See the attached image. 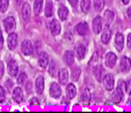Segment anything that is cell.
<instances>
[{"label":"cell","instance_id":"ee69618b","mask_svg":"<svg viewBox=\"0 0 131 113\" xmlns=\"http://www.w3.org/2000/svg\"><path fill=\"white\" fill-rule=\"evenodd\" d=\"M56 1H59V0H56Z\"/></svg>","mask_w":131,"mask_h":113},{"label":"cell","instance_id":"5bb4252c","mask_svg":"<svg viewBox=\"0 0 131 113\" xmlns=\"http://www.w3.org/2000/svg\"><path fill=\"white\" fill-rule=\"evenodd\" d=\"M38 64L40 68H46L49 64V56L46 52H41L39 55Z\"/></svg>","mask_w":131,"mask_h":113},{"label":"cell","instance_id":"1f68e13d","mask_svg":"<svg viewBox=\"0 0 131 113\" xmlns=\"http://www.w3.org/2000/svg\"><path fill=\"white\" fill-rule=\"evenodd\" d=\"M45 15L46 17H50L52 15V3L48 0L45 6Z\"/></svg>","mask_w":131,"mask_h":113},{"label":"cell","instance_id":"30bf717a","mask_svg":"<svg viewBox=\"0 0 131 113\" xmlns=\"http://www.w3.org/2000/svg\"><path fill=\"white\" fill-rule=\"evenodd\" d=\"M59 80L62 84H67L69 81V72L67 68H61L58 72Z\"/></svg>","mask_w":131,"mask_h":113},{"label":"cell","instance_id":"836d02e7","mask_svg":"<svg viewBox=\"0 0 131 113\" xmlns=\"http://www.w3.org/2000/svg\"><path fill=\"white\" fill-rule=\"evenodd\" d=\"M27 80V75L24 73V72H22L19 74V75L18 76V78H17V82L19 84H23Z\"/></svg>","mask_w":131,"mask_h":113},{"label":"cell","instance_id":"7c38bea8","mask_svg":"<svg viewBox=\"0 0 131 113\" xmlns=\"http://www.w3.org/2000/svg\"><path fill=\"white\" fill-rule=\"evenodd\" d=\"M103 22L102 18L100 16H97L93 20V30L96 34H99L102 31Z\"/></svg>","mask_w":131,"mask_h":113},{"label":"cell","instance_id":"3957f363","mask_svg":"<svg viewBox=\"0 0 131 113\" xmlns=\"http://www.w3.org/2000/svg\"><path fill=\"white\" fill-rule=\"evenodd\" d=\"M117 61V56L113 52H109L105 56V64L109 68H113Z\"/></svg>","mask_w":131,"mask_h":113},{"label":"cell","instance_id":"d590c367","mask_svg":"<svg viewBox=\"0 0 131 113\" xmlns=\"http://www.w3.org/2000/svg\"><path fill=\"white\" fill-rule=\"evenodd\" d=\"M117 88H119V90H121V91L125 94V92L126 91V83H125L123 81L119 80V82H118Z\"/></svg>","mask_w":131,"mask_h":113},{"label":"cell","instance_id":"2e32d148","mask_svg":"<svg viewBox=\"0 0 131 113\" xmlns=\"http://www.w3.org/2000/svg\"><path fill=\"white\" fill-rule=\"evenodd\" d=\"M112 36V32L108 26H105L101 34V41L103 44H107Z\"/></svg>","mask_w":131,"mask_h":113},{"label":"cell","instance_id":"d6986e66","mask_svg":"<svg viewBox=\"0 0 131 113\" xmlns=\"http://www.w3.org/2000/svg\"><path fill=\"white\" fill-rule=\"evenodd\" d=\"M13 99L16 103L22 102V101L23 99V90L19 87H17V88H16L13 90Z\"/></svg>","mask_w":131,"mask_h":113},{"label":"cell","instance_id":"d4e9b609","mask_svg":"<svg viewBox=\"0 0 131 113\" xmlns=\"http://www.w3.org/2000/svg\"><path fill=\"white\" fill-rule=\"evenodd\" d=\"M42 6H43V0H36L35 1L33 10H34V13L36 16H39L41 13L42 10Z\"/></svg>","mask_w":131,"mask_h":113},{"label":"cell","instance_id":"4316f807","mask_svg":"<svg viewBox=\"0 0 131 113\" xmlns=\"http://www.w3.org/2000/svg\"><path fill=\"white\" fill-rule=\"evenodd\" d=\"M91 6V0H81L80 8L84 13H87Z\"/></svg>","mask_w":131,"mask_h":113},{"label":"cell","instance_id":"7a4b0ae2","mask_svg":"<svg viewBox=\"0 0 131 113\" xmlns=\"http://www.w3.org/2000/svg\"><path fill=\"white\" fill-rule=\"evenodd\" d=\"M103 84L106 90L110 91L113 89L114 88V77L111 74H105L103 80Z\"/></svg>","mask_w":131,"mask_h":113},{"label":"cell","instance_id":"ffe728a7","mask_svg":"<svg viewBox=\"0 0 131 113\" xmlns=\"http://www.w3.org/2000/svg\"><path fill=\"white\" fill-rule=\"evenodd\" d=\"M123 97H124V93L117 88H116V91L114 92H113V94L111 95L112 101L116 104H119L120 101H122Z\"/></svg>","mask_w":131,"mask_h":113},{"label":"cell","instance_id":"52a82bcc","mask_svg":"<svg viewBox=\"0 0 131 113\" xmlns=\"http://www.w3.org/2000/svg\"><path fill=\"white\" fill-rule=\"evenodd\" d=\"M21 50H22V52L23 53L24 55H26V56L30 55L32 53V50H33V46H32L31 41L29 40H23L22 43Z\"/></svg>","mask_w":131,"mask_h":113},{"label":"cell","instance_id":"44dd1931","mask_svg":"<svg viewBox=\"0 0 131 113\" xmlns=\"http://www.w3.org/2000/svg\"><path fill=\"white\" fill-rule=\"evenodd\" d=\"M44 86H45V82H44V78L42 76H39L36 78V91L37 94L42 95L44 90Z\"/></svg>","mask_w":131,"mask_h":113},{"label":"cell","instance_id":"8fae6325","mask_svg":"<svg viewBox=\"0 0 131 113\" xmlns=\"http://www.w3.org/2000/svg\"><path fill=\"white\" fill-rule=\"evenodd\" d=\"M22 16L25 22H29L31 17V7L27 3H25L22 7Z\"/></svg>","mask_w":131,"mask_h":113},{"label":"cell","instance_id":"484cf974","mask_svg":"<svg viewBox=\"0 0 131 113\" xmlns=\"http://www.w3.org/2000/svg\"><path fill=\"white\" fill-rule=\"evenodd\" d=\"M86 46L83 44H80L78 46L77 49V58L79 60H82L84 58V56L86 55Z\"/></svg>","mask_w":131,"mask_h":113},{"label":"cell","instance_id":"603a6c76","mask_svg":"<svg viewBox=\"0 0 131 113\" xmlns=\"http://www.w3.org/2000/svg\"><path fill=\"white\" fill-rule=\"evenodd\" d=\"M94 73H95V77L98 81H102L104 75H105V70L103 68L102 65H97L96 68L94 69Z\"/></svg>","mask_w":131,"mask_h":113},{"label":"cell","instance_id":"7402d4cb","mask_svg":"<svg viewBox=\"0 0 131 113\" xmlns=\"http://www.w3.org/2000/svg\"><path fill=\"white\" fill-rule=\"evenodd\" d=\"M58 15L60 19V20L62 21H65L67 19L68 15H69V10L65 6H60L59 10H58Z\"/></svg>","mask_w":131,"mask_h":113},{"label":"cell","instance_id":"e0dca14e","mask_svg":"<svg viewBox=\"0 0 131 113\" xmlns=\"http://www.w3.org/2000/svg\"><path fill=\"white\" fill-rule=\"evenodd\" d=\"M50 31L53 36H57L61 32V26L58 20H53L50 23Z\"/></svg>","mask_w":131,"mask_h":113},{"label":"cell","instance_id":"83f0119b","mask_svg":"<svg viewBox=\"0 0 131 113\" xmlns=\"http://www.w3.org/2000/svg\"><path fill=\"white\" fill-rule=\"evenodd\" d=\"M98 61H99V55L97 52H95L92 56V58L90 61V68L94 71V69L96 68V66L98 65Z\"/></svg>","mask_w":131,"mask_h":113},{"label":"cell","instance_id":"f546056e","mask_svg":"<svg viewBox=\"0 0 131 113\" xmlns=\"http://www.w3.org/2000/svg\"><path fill=\"white\" fill-rule=\"evenodd\" d=\"M105 6L104 0H93V7L96 12H101Z\"/></svg>","mask_w":131,"mask_h":113},{"label":"cell","instance_id":"60d3db41","mask_svg":"<svg viewBox=\"0 0 131 113\" xmlns=\"http://www.w3.org/2000/svg\"><path fill=\"white\" fill-rule=\"evenodd\" d=\"M126 15H127L129 20H131V6H129V7L127 9V10H126Z\"/></svg>","mask_w":131,"mask_h":113},{"label":"cell","instance_id":"d6a6232c","mask_svg":"<svg viewBox=\"0 0 131 113\" xmlns=\"http://www.w3.org/2000/svg\"><path fill=\"white\" fill-rule=\"evenodd\" d=\"M9 0H0V12L2 13H5L9 8Z\"/></svg>","mask_w":131,"mask_h":113},{"label":"cell","instance_id":"8d00e7d4","mask_svg":"<svg viewBox=\"0 0 131 113\" xmlns=\"http://www.w3.org/2000/svg\"><path fill=\"white\" fill-rule=\"evenodd\" d=\"M56 64H55L54 61H52L50 65H49V74L52 75V76H54V74L56 73Z\"/></svg>","mask_w":131,"mask_h":113},{"label":"cell","instance_id":"7bdbcfd3","mask_svg":"<svg viewBox=\"0 0 131 113\" xmlns=\"http://www.w3.org/2000/svg\"><path fill=\"white\" fill-rule=\"evenodd\" d=\"M122 1V3L124 4V5H127V4H129V0H121Z\"/></svg>","mask_w":131,"mask_h":113},{"label":"cell","instance_id":"ac0fdd59","mask_svg":"<svg viewBox=\"0 0 131 113\" xmlns=\"http://www.w3.org/2000/svg\"><path fill=\"white\" fill-rule=\"evenodd\" d=\"M63 60L68 66H72L74 64V53L70 50L66 51L63 56Z\"/></svg>","mask_w":131,"mask_h":113},{"label":"cell","instance_id":"9a60e30c","mask_svg":"<svg viewBox=\"0 0 131 113\" xmlns=\"http://www.w3.org/2000/svg\"><path fill=\"white\" fill-rule=\"evenodd\" d=\"M76 31L80 36H85L89 31V26L86 22L79 23L76 26Z\"/></svg>","mask_w":131,"mask_h":113},{"label":"cell","instance_id":"cb8c5ba5","mask_svg":"<svg viewBox=\"0 0 131 113\" xmlns=\"http://www.w3.org/2000/svg\"><path fill=\"white\" fill-rule=\"evenodd\" d=\"M67 96L70 98L73 99L75 98V96L77 95V88L75 87V85L73 84H69L67 87Z\"/></svg>","mask_w":131,"mask_h":113},{"label":"cell","instance_id":"74e56055","mask_svg":"<svg viewBox=\"0 0 131 113\" xmlns=\"http://www.w3.org/2000/svg\"><path fill=\"white\" fill-rule=\"evenodd\" d=\"M4 74V65L2 61H0V79H1Z\"/></svg>","mask_w":131,"mask_h":113},{"label":"cell","instance_id":"e575fe53","mask_svg":"<svg viewBox=\"0 0 131 113\" xmlns=\"http://www.w3.org/2000/svg\"><path fill=\"white\" fill-rule=\"evenodd\" d=\"M6 99V95L5 89L0 86V103H3Z\"/></svg>","mask_w":131,"mask_h":113},{"label":"cell","instance_id":"f35d334b","mask_svg":"<svg viewBox=\"0 0 131 113\" xmlns=\"http://www.w3.org/2000/svg\"><path fill=\"white\" fill-rule=\"evenodd\" d=\"M68 3L73 7H76L78 4V0H68Z\"/></svg>","mask_w":131,"mask_h":113},{"label":"cell","instance_id":"5b68a950","mask_svg":"<svg viewBox=\"0 0 131 113\" xmlns=\"http://www.w3.org/2000/svg\"><path fill=\"white\" fill-rule=\"evenodd\" d=\"M119 68L122 72H128L131 68V60L126 56H122L119 62Z\"/></svg>","mask_w":131,"mask_h":113},{"label":"cell","instance_id":"9c48e42d","mask_svg":"<svg viewBox=\"0 0 131 113\" xmlns=\"http://www.w3.org/2000/svg\"><path fill=\"white\" fill-rule=\"evenodd\" d=\"M62 94L61 88L57 83H52L50 85L49 88V95L53 98H59Z\"/></svg>","mask_w":131,"mask_h":113},{"label":"cell","instance_id":"f1b7e54d","mask_svg":"<svg viewBox=\"0 0 131 113\" xmlns=\"http://www.w3.org/2000/svg\"><path fill=\"white\" fill-rule=\"evenodd\" d=\"M81 74V70L78 67H74L71 70V78L74 81H77L80 78Z\"/></svg>","mask_w":131,"mask_h":113},{"label":"cell","instance_id":"4fadbf2b","mask_svg":"<svg viewBox=\"0 0 131 113\" xmlns=\"http://www.w3.org/2000/svg\"><path fill=\"white\" fill-rule=\"evenodd\" d=\"M8 72L12 77H16L19 72V68L16 61L13 59L10 60L8 64Z\"/></svg>","mask_w":131,"mask_h":113},{"label":"cell","instance_id":"8992f818","mask_svg":"<svg viewBox=\"0 0 131 113\" xmlns=\"http://www.w3.org/2000/svg\"><path fill=\"white\" fill-rule=\"evenodd\" d=\"M18 43V36L17 34L13 33H10L7 38V44L8 47L10 50H13L16 48Z\"/></svg>","mask_w":131,"mask_h":113},{"label":"cell","instance_id":"4dcf8cb0","mask_svg":"<svg viewBox=\"0 0 131 113\" xmlns=\"http://www.w3.org/2000/svg\"><path fill=\"white\" fill-rule=\"evenodd\" d=\"M91 99V93L88 88H86L81 95V100L83 103H89Z\"/></svg>","mask_w":131,"mask_h":113},{"label":"cell","instance_id":"ba28073f","mask_svg":"<svg viewBox=\"0 0 131 113\" xmlns=\"http://www.w3.org/2000/svg\"><path fill=\"white\" fill-rule=\"evenodd\" d=\"M114 19V13L111 10H106L103 13V17L102 19V22H103L105 26H110Z\"/></svg>","mask_w":131,"mask_h":113},{"label":"cell","instance_id":"6da1fadb","mask_svg":"<svg viewBox=\"0 0 131 113\" xmlns=\"http://www.w3.org/2000/svg\"><path fill=\"white\" fill-rule=\"evenodd\" d=\"M3 25H4V28H5L6 33H13L16 29V20H15L14 17L9 16L6 19H5L3 21Z\"/></svg>","mask_w":131,"mask_h":113},{"label":"cell","instance_id":"b9f144b4","mask_svg":"<svg viewBox=\"0 0 131 113\" xmlns=\"http://www.w3.org/2000/svg\"><path fill=\"white\" fill-rule=\"evenodd\" d=\"M3 41H4V39H3V33H2V30H0V45L3 46Z\"/></svg>","mask_w":131,"mask_h":113},{"label":"cell","instance_id":"ab89813d","mask_svg":"<svg viewBox=\"0 0 131 113\" xmlns=\"http://www.w3.org/2000/svg\"><path fill=\"white\" fill-rule=\"evenodd\" d=\"M127 47L131 49V33H129L127 36Z\"/></svg>","mask_w":131,"mask_h":113},{"label":"cell","instance_id":"277c9868","mask_svg":"<svg viewBox=\"0 0 131 113\" xmlns=\"http://www.w3.org/2000/svg\"><path fill=\"white\" fill-rule=\"evenodd\" d=\"M114 46L118 52H122L124 47V36L121 33H117L114 40Z\"/></svg>","mask_w":131,"mask_h":113}]
</instances>
